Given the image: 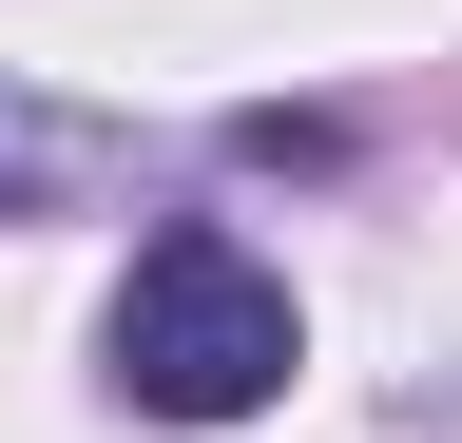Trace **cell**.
<instances>
[{"label":"cell","mask_w":462,"mask_h":443,"mask_svg":"<svg viewBox=\"0 0 462 443\" xmlns=\"http://www.w3.org/2000/svg\"><path fill=\"white\" fill-rule=\"evenodd\" d=\"M289 290L231 232H154L135 251V290H116V405H154V424H251L270 385H289Z\"/></svg>","instance_id":"cell-1"},{"label":"cell","mask_w":462,"mask_h":443,"mask_svg":"<svg viewBox=\"0 0 462 443\" xmlns=\"http://www.w3.org/2000/svg\"><path fill=\"white\" fill-rule=\"evenodd\" d=\"M78 174H97V135L39 116V97H0V212H39V193H78Z\"/></svg>","instance_id":"cell-2"}]
</instances>
